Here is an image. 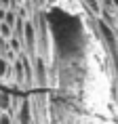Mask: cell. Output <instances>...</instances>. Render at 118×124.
I'll return each instance as SVG.
<instances>
[{"label": "cell", "mask_w": 118, "mask_h": 124, "mask_svg": "<svg viewBox=\"0 0 118 124\" xmlns=\"http://www.w3.org/2000/svg\"><path fill=\"white\" fill-rule=\"evenodd\" d=\"M23 53L32 59L38 57V32L32 19L25 21V30H23Z\"/></svg>", "instance_id": "6da1fadb"}, {"label": "cell", "mask_w": 118, "mask_h": 124, "mask_svg": "<svg viewBox=\"0 0 118 124\" xmlns=\"http://www.w3.org/2000/svg\"><path fill=\"white\" fill-rule=\"evenodd\" d=\"M34 80H36V86L40 88H46L51 84V63H46L42 57L34 59Z\"/></svg>", "instance_id": "7a4b0ae2"}, {"label": "cell", "mask_w": 118, "mask_h": 124, "mask_svg": "<svg viewBox=\"0 0 118 124\" xmlns=\"http://www.w3.org/2000/svg\"><path fill=\"white\" fill-rule=\"evenodd\" d=\"M11 78H13V63L0 55V80H8L11 82Z\"/></svg>", "instance_id": "3957f363"}, {"label": "cell", "mask_w": 118, "mask_h": 124, "mask_svg": "<svg viewBox=\"0 0 118 124\" xmlns=\"http://www.w3.org/2000/svg\"><path fill=\"white\" fill-rule=\"evenodd\" d=\"M11 105H13V93L0 91V111H11Z\"/></svg>", "instance_id": "277c9868"}, {"label": "cell", "mask_w": 118, "mask_h": 124, "mask_svg": "<svg viewBox=\"0 0 118 124\" xmlns=\"http://www.w3.org/2000/svg\"><path fill=\"white\" fill-rule=\"evenodd\" d=\"M13 27L8 25V23H4V21H0V38H4V40H11L13 38Z\"/></svg>", "instance_id": "5b68a950"}, {"label": "cell", "mask_w": 118, "mask_h": 124, "mask_svg": "<svg viewBox=\"0 0 118 124\" xmlns=\"http://www.w3.org/2000/svg\"><path fill=\"white\" fill-rule=\"evenodd\" d=\"M17 120H15L13 114H8V111H0V124H15Z\"/></svg>", "instance_id": "8992f818"}, {"label": "cell", "mask_w": 118, "mask_h": 124, "mask_svg": "<svg viewBox=\"0 0 118 124\" xmlns=\"http://www.w3.org/2000/svg\"><path fill=\"white\" fill-rule=\"evenodd\" d=\"M116 36H118V11H116Z\"/></svg>", "instance_id": "52a82bcc"}, {"label": "cell", "mask_w": 118, "mask_h": 124, "mask_svg": "<svg viewBox=\"0 0 118 124\" xmlns=\"http://www.w3.org/2000/svg\"><path fill=\"white\" fill-rule=\"evenodd\" d=\"M114 8H116V11H118V0H114Z\"/></svg>", "instance_id": "ba28073f"}, {"label": "cell", "mask_w": 118, "mask_h": 124, "mask_svg": "<svg viewBox=\"0 0 118 124\" xmlns=\"http://www.w3.org/2000/svg\"><path fill=\"white\" fill-rule=\"evenodd\" d=\"M0 8H2V0H0Z\"/></svg>", "instance_id": "9c48e42d"}]
</instances>
